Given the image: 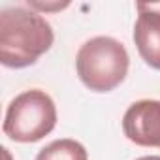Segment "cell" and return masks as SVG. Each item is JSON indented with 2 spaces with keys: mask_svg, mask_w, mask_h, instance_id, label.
I'll return each instance as SVG.
<instances>
[{
  "mask_svg": "<svg viewBox=\"0 0 160 160\" xmlns=\"http://www.w3.org/2000/svg\"><path fill=\"white\" fill-rule=\"evenodd\" d=\"M51 25L28 8H6L0 12V62L6 68H27L38 62L53 45Z\"/></svg>",
  "mask_w": 160,
  "mask_h": 160,
  "instance_id": "1",
  "label": "cell"
},
{
  "mask_svg": "<svg viewBox=\"0 0 160 160\" xmlns=\"http://www.w3.org/2000/svg\"><path fill=\"white\" fill-rule=\"evenodd\" d=\"M130 57L126 47L111 36H96L77 51L75 70L81 83L94 92L117 89L128 73Z\"/></svg>",
  "mask_w": 160,
  "mask_h": 160,
  "instance_id": "2",
  "label": "cell"
},
{
  "mask_svg": "<svg viewBox=\"0 0 160 160\" xmlns=\"http://www.w3.org/2000/svg\"><path fill=\"white\" fill-rule=\"evenodd\" d=\"M57 126V106L53 98L40 91H25L15 96L4 117V134L17 143H36Z\"/></svg>",
  "mask_w": 160,
  "mask_h": 160,
  "instance_id": "3",
  "label": "cell"
},
{
  "mask_svg": "<svg viewBox=\"0 0 160 160\" xmlns=\"http://www.w3.org/2000/svg\"><path fill=\"white\" fill-rule=\"evenodd\" d=\"M122 132L139 147L160 149V100L134 102L122 117Z\"/></svg>",
  "mask_w": 160,
  "mask_h": 160,
  "instance_id": "4",
  "label": "cell"
},
{
  "mask_svg": "<svg viewBox=\"0 0 160 160\" xmlns=\"http://www.w3.org/2000/svg\"><path fill=\"white\" fill-rule=\"evenodd\" d=\"M134 42L139 57L154 70H160V2H138Z\"/></svg>",
  "mask_w": 160,
  "mask_h": 160,
  "instance_id": "5",
  "label": "cell"
},
{
  "mask_svg": "<svg viewBox=\"0 0 160 160\" xmlns=\"http://www.w3.org/2000/svg\"><path fill=\"white\" fill-rule=\"evenodd\" d=\"M36 160H89V154L79 141L64 138L45 145L38 152Z\"/></svg>",
  "mask_w": 160,
  "mask_h": 160,
  "instance_id": "6",
  "label": "cell"
},
{
  "mask_svg": "<svg viewBox=\"0 0 160 160\" xmlns=\"http://www.w3.org/2000/svg\"><path fill=\"white\" fill-rule=\"evenodd\" d=\"M28 6H30V10L34 8V10H45V12H53V10H62V8H66L68 6V2H64V4H60V2H57V4H45V2H28Z\"/></svg>",
  "mask_w": 160,
  "mask_h": 160,
  "instance_id": "7",
  "label": "cell"
},
{
  "mask_svg": "<svg viewBox=\"0 0 160 160\" xmlns=\"http://www.w3.org/2000/svg\"><path fill=\"white\" fill-rule=\"evenodd\" d=\"M138 160H160V156H156V154H151V156H141V158H138Z\"/></svg>",
  "mask_w": 160,
  "mask_h": 160,
  "instance_id": "8",
  "label": "cell"
}]
</instances>
